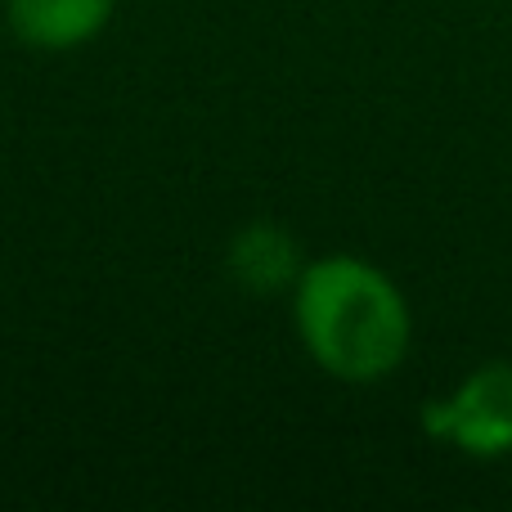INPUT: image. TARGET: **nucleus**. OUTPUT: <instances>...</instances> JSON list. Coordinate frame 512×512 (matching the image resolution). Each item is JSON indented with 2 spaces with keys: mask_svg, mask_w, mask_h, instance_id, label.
<instances>
[{
  "mask_svg": "<svg viewBox=\"0 0 512 512\" xmlns=\"http://www.w3.org/2000/svg\"><path fill=\"white\" fill-rule=\"evenodd\" d=\"M225 270L248 297H279V292H292V283L301 279L306 256L279 221H252L230 239Z\"/></svg>",
  "mask_w": 512,
  "mask_h": 512,
  "instance_id": "20e7f679",
  "label": "nucleus"
},
{
  "mask_svg": "<svg viewBox=\"0 0 512 512\" xmlns=\"http://www.w3.org/2000/svg\"><path fill=\"white\" fill-rule=\"evenodd\" d=\"M292 324L310 360L346 387L387 382L414 346V315L400 283L355 252L306 261L292 283Z\"/></svg>",
  "mask_w": 512,
  "mask_h": 512,
  "instance_id": "f257e3e1",
  "label": "nucleus"
},
{
  "mask_svg": "<svg viewBox=\"0 0 512 512\" xmlns=\"http://www.w3.org/2000/svg\"><path fill=\"white\" fill-rule=\"evenodd\" d=\"M117 0H5L9 32L41 54H68L90 45L113 23Z\"/></svg>",
  "mask_w": 512,
  "mask_h": 512,
  "instance_id": "7ed1b4c3",
  "label": "nucleus"
},
{
  "mask_svg": "<svg viewBox=\"0 0 512 512\" xmlns=\"http://www.w3.org/2000/svg\"><path fill=\"white\" fill-rule=\"evenodd\" d=\"M423 427L436 441L468 459H508L512 454V360H486L445 400L423 409Z\"/></svg>",
  "mask_w": 512,
  "mask_h": 512,
  "instance_id": "f03ea898",
  "label": "nucleus"
}]
</instances>
